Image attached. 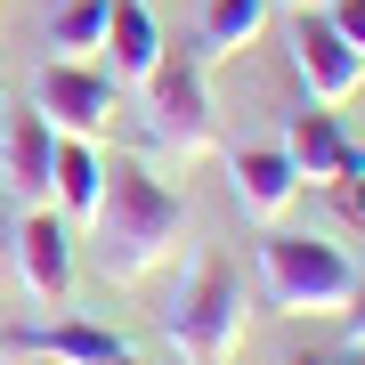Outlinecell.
I'll list each match as a JSON object with an SVG mask.
<instances>
[{"label": "cell", "instance_id": "1", "mask_svg": "<svg viewBox=\"0 0 365 365\" xmlns=\"http://www.w3.org/2000/svg\"><path fill=\"white\" fill-rule=\"evenodd\" d=\"M187 235V203L170 195L146 163H106V195H98V220H90V244H98V268L106 284H138L155 276Z\"/></svg>", "mask_w": 365, "mask_h": 365}, {"label": "cell", "instance_id": "2", "mask_svg": "<svg viewBox=\"0 0 365 365\" xmlns=\"http://www.w3.org/2000/svg\"><path fill=\"white\" fill-rule=\"evenodd\" d=\"M357 276L365 268L341 244H325V235H300V227H268L260 235V292L284 317H341Z\"/></svg>", "mask_w": 365, "mask_h": 365}, {"label": "cell", "instance_id": "3", "mask_svg": "<svg viewBox=\"0 0 365 365\" xmlns=\"http://www.w3.org/2000/svg\"><path fill=\"white\" fill-rule=\"evenodd\" d=\"M146 90V138H155V155H179L195 163L220 146V122H211V90H203V57H170L138 81Z\"/></svg>", "mask_w": 365, "mask_h": 365}, {"label": "cell", "instance_id": "4", "mask_svg": "<svg viewBox=\"0 0 365 365\" xmlns=\"http://www.w3.org/2000/svg\"><path fill=\"white\" fill-rule=\"evenodd\" d=\"M170 341H179L187 365H235V349H244V284H235L227 260L195 268V292L170 309Z\"/></svg>", "mask_w": 365, "mask_h": 365}, {"label": "cell", "instance_id": "5", "mask_svg": "<svg viewBox=\"0 0 365 365\" xmlns=\"http://www.w3.org/2000/svg\"><path fill=\"white\" fill-rule=\"evenodd\" d=\"M33 114L49 122L57 138H106L114 114H122V81L106 66H66V57H57V66L41 73V90H33Z\"/></svg>", "mask_w": 365, "mask_h": 365}, {"label": "cell", "instance_id": "6", "mask_svg": "<svg viewBox=\"0 0 365 365\" xmlns=\"http://www.w3.org/2000/svg\"><path fill=\"white\" fill-rule=\"evenodd\" d=\"M284 41H292V73H300V90H309V106H349L357 98L365 57L341 41V25H333L325 9H300Z\"/></svg>", "mask_w": 365, "mask_h": 365}, {"label": "cell", "instance_id": "7", "mask_svg": "<svg viewBox=\"0 0 365 365\" xmlns=\"http://www.w3.org/2000/svg\"><path fill=\"white\" fill-rule=\"evenodd\" d=\"M9 260H16V276H25V292L41 300V309H57V300L73 292V227L57 220L49 203H33L25 220H16Z\"/></svg>", "mask_w": 365, "mask_h": 365}, {"label": "cell", "instance_id": "8", "mask_svg": "<svg viewBox=\"0 0 365 365\" xmlns=\"http://www.w3.org/2000/svg\"><path fill=\"white\" fill-rule=\"evenodd\" d=\"M163 49L170 41H163V25H155L146 0H114V9H106V49L98 57H106V73H114L122 90H138V81L163 66Z\"/></svg>", "mask_w": 365, "mask_h": 365}, {"label": "cell", "instance_id": "9", "mask_svg": "<svg viewBox=\"0 0 365 365\" xmlns=\"http://www.w3.org/2000/svg\"><path fill=\"white\" fill-rule=\"evenodd\" d=\"M227 170H235V211L260 220V227H276V220L292 211V195H300V170H292L284 146H244Z\"/></svg>", "mask_w": 365, "mask_h": 365}, {"label": "cell", "instance_id": "10", "mask_svg": "<svg viewBox=\"0 0 365 365\" xmlns=\"http://www.w3.org/2000/svg\"><path fill=\"white\" fill-rule=\"evenodd\" d=\"M49 195H57V220H66V227H90V220H98V195H106V155H98V138H57Z\"/></svg>", "mask_w": 365, "mask_h": 365}, {"label": "cell", "instance_id": "11", "mask_svg": "<svg viewBox=\"0 0 365 365\" xmlns=\"http://www.w3.org/2000/svg\"><path fill=\"white\" fill-rule=\"evenodd\" d=\"M284 155H292V170H300V187H333L341 170L357 163V146L341 138L333 106H309V114H292V138H284Z\"/></svg>", "mask_w": 365, "mask_h": 365}, {"label": "cell", "instance_id": "12", "mask_svg": "<svg viewBox=\"0 0 365 365\" xmlns=\"http://www.w3.org/2000/svg\"><path fill=\"white\" fill-rule=\"evenodd\" d=\"M0 155H9V187L25 203H49V163H57V130L41 114H9L0 122Z\"/></svg>", "mask_w": 365, "mask_h": 365}, {"label": "cell", "instance_id": "13", "mask_svg": "<svg viewBox=\"0 0 365 365\" xmlns=\"http://www.w3.org/2000/svg\"><path fill=\"white\" fill-rule=\"evenodd\" d=\"M9 349L16 357H49V365H106V357H122V341L106 325H25Z\"/></svg>", "mask_w": 365, "mask_h": 365}, {"label": "cell", "instance_id": "14", "mask_svg": "<svg viewBox=\"0 0 365 365\" xmlns=\"http://www.w3.org/2000/svg\"><path fill=\"white\" fill-rule=\"evenodd\" d=\"M268 25V0H203V49L195 57H235Z\"/></svg>", "mask_w": 365, "mask_h": 365}, {"label": "cell", "instance_id": "15", "mask_svg": "<svg viewBox=\"0 0 365 365\" xmlns=\"http://www.w3.org/2000/svg\"><path fill=\"white\" fill-rule=\"evenodd\" d=\"M106 9H114V0H66V9H57L49 49L66 57V66H98V49H106Z\"/></svg>", "mask_w": 365, "mask_h": 365}, {"label": "cell", "instance_id": "16", "mask_svg": "<svg viewBox=\"0 0 365 365\" xmlns=\"http://www.w3.org/2000/svg\"><path fill=\"white\" fill-rule=\"evenodd\" d=\"M325 195H341V211H349V220H357V227H365V155H357V163H349V170H341V179H333V187H325Z\"/></svg>", "mask_w": 365, "mask_h": 365}, {"label": "cell", "instance_id": "17", "mask_svg": "<svg viewBox=\"0 0 365 365\" xmlns=\"http://www.w3.org/2000/svg\"><path fill=\"white\" fill-rule=\"evenodd\" d=\"M325 16L341 25V41H349V49L365 57V0H325Z\"/></svg>", "mask_w": 365, "mask_h": 365}, {"label": "cell", "instance_id": "18", "mask_svg": "<svg viewBox=\"0 0 365 365\" xmlns=\"http://www.w3.org/2000/svg\"><path fill=\"white\" fill-rule=\"evenodd\" d=\"M341 333L365 341V276H357V292H349V309H341Z\"/></svg>", "mask_w": 365, "mask_h": 365}, {"label": "cell", "instance_id": "19", "mask_svg": "<svg viewBox=\"0 0 365 365\" xmlns=\"http://www.w3.org/2000/svg\"><path fill=\"white\" fill-rule=\"evenodd\" d=\"M9 244H16V220H9V211H0V260H9Z\"/></svg>", "mask_w": 365, "mask_h": 365}, {"label": "cell", "instance_id": "20", "mask_svg": "<svg viewBox=\"0 0 365 365\" xmlns=\"http://www.w3.org/2000/svg\"><path fill=\"white\" fill-rule=\"evenodd\" d=\"M341 365H365V341H349V357H341Z\"/></svg>", "mask_w": 365, "mask_h": 365}, {"label": "cell", "instance_id": "21", "mask_svg": "<svg viewBox=\"0 0 365 365\" xmlns=\"http://www.w3.org/2000/svg\"><path fill=\"white\" fill-rule=\"evenodd\" d=\"M106 365H138V357H130V349H122V357H106Z\"/></svg>", "mask_w": 365, "mask_h": 365}, {"label": "cell", "instance_id": "22", "mask_svg": "<svg viewBox=\"0 0 365 365\" xmlns=\"http://www.w3.org/2000/svg\"><path fill=\"white\" fill-rule=\"evenodd\" d=\"M0 122H9V90H0Z\"/></svg>", "mask_w": 365, "mask_h": 365}, {"label": "cell", "instance_id": "23", "mask_svg": "<svg viewBox=\"0 0 365 365\" xmlns=\"http://www.w3.org/2000/svg\"><path fill=\"white\" fill-rule=\"evenodd\" d=\"M300 365H325V357H300Z\"/></svg>", "mask_w": 365, "mask_h": 365}]
</instances>
